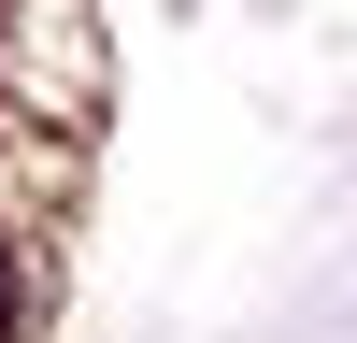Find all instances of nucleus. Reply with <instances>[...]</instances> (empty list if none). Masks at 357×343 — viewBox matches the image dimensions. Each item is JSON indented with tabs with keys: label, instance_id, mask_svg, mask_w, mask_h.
I'll return each mask as SVG.
<instances>
[{
	"label": "nucleus",
	"instance_id": "nucleus-1",
	"mask_svg": "<svg viewBox=\"0 0 357 343\" xmlns=\"http://www.w3.org/2000/svg\"><path fill=\"white\" fill-rule=\"evenodd\" d=\"M0 343H15V257H0Z\"/></svg>",
	"mask_w": 357,
	"mask_h": 343
}]
</instances>
